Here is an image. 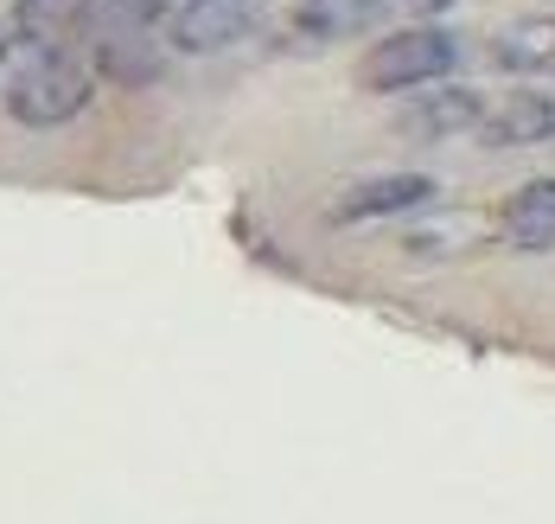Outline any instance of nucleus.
Segmentation results:
<instances>
[{
    "instance_id": "f257e3e1",
    "label": "nucleus",
    "mask_w": 555,
    "mask_h": 524,
    "mask_svg": "<svg viewBox=\"0 0 555 524\" xmlns=\"http://www.w3.org/2000/svg\"><path fill=\"white\" fill-rule=\"evenodd\" d=\"M90 64L77 59L70 46H52V39H26L13 33L7 52H0V103L20 128H64L90 110Z\"/></svg>"
},
{
    "instance_id": "f03ea898",
    "label": "nucleus",
    "mask_w": 555,
    "mask_h": 524,
    "mask_svg": "<svg viewBox=\"0 0 555 524\" xmlns=\"http://www.w3.org/2000/svg\"><path fill=\"white\" fill-rule=\"evenodd\" d=\"M453 59H460L453 33H441V26H402V33L377 39V46L358 59V84L377 90V97L422 90V84H441L447 71H453Z\"/></svg>"
},
{
    "instance_id": "7ed1b4c3",
    "label": "nucleus",
    "mask_w": 555,
    "mask_h": 524,
    "mask_svg": "<svg viewBox=\"0 0 555 524\" xmlns=\"http://www.w3.org/2000/svg\"><path fill=\"white\" fill-rule=\"evenodd\" d=\"M435 199V179L428 174H371L351 179L345 192L333 199V225H377V218H409Z\"/></svg>"
},
{
    "instance_id": "20e7f679",
    "label": "nucleus",
    "mask_w": 555,
    "mask_h": 524,
    "mask_svg": "<svg viewBox=\"0 0 555 524\" xmlns=\"http://www.w3.org/2000/svg\"><path fill=\"white\" fill-rule=\"evenodd\" d=\"M262 7L269 0H185L179 20H172V46L179 52H223L236 39H249L262 26Z\"/></svg>"
},
{
    "instance_id": "39448f33",
    "label": "nucleus",
    "mask_w": 555,
    "mask_h": 524,
    "mask_svg": "<svg viewBox=\"0 0 555 524\" xmlns=\"http://www.w3.org/2000/svg\"><path fill=\"white\" fill-rule=\"evenodd\" d=\"M499 237L511 250H555V179H530L499 205Z\"/></svg>"
},
{
    "instance_id": "423d86ee",
    "label": "nucleus",
    "mask_w": 555,
    "mask_h": 524,
    "mask_svg": "<svg viewBox=\"0 0 555 524\" xmlns=\"http://www.w3.org/2000/svg\"><path fill=\"white\" fill-rule=\"evenodd\" d=\"M371 7L364 0H294V46L320 52V46H345L358 33H371Z\"/></svg>"
},
{
    "instance_id": "0eeeda50",
    "label": "nucleus",
    "mask_w": 555,
    "mask_h": 524,
    "mask_svg": "<svg viewBox=\"0 0 555 524\" xmlns=\"http://www.w3.org/2000/svg\"><path fill=\"white\" fill-rule=\"evenodd\" d=\"M492 59L504 71H550L555 64V13H524L492 33Z\"/></svg>"
},
{
    "instance_id": "6e6552de",
    "label": "nucleus",
    "mask_w": 555,
    "mask_h": 524,
    "mask_svg": "<svg viewBox=\"0 0 555 524\" xmlns=\"http://www.w3.org/2000/svg\"><path fill=\"white\" fill-rule=\"evenodd\" d=\"M479 237H499V218L447 212V218H428V225H409V231H402V250H409V256H460V250H473Z\"/></svg>"
},
{
    "instance_id": "1a4fd4ad",
    "label": "nucleus",
    "mask_w": 555,
    "mask_h": 524,
    "mask_svg": "<svg viewBox=\"0 0 555 524\" xmlns=\"http://www.w3.org/2000/svg\"><path fill=\"white\" fill-rule=\"evenodd\" d=\"M479 116H486V103H479L473 90H435V97H422L415 110H402V135H415V141H441V135L473 128Z\"/></svg>"
},
{
    "instance_id": "9d476101",
    "label": "nucleus",
    "mask_w": 555,
    "mask_h": 524,
    "mask_svg": "<svg viewBox=\"0 0 555 524\" xmlns=\"http://www.w3.org/2000/svg\"><path fill=\"white\" fill-rule=\"evenodd\" d=\"M550 135H555V97H511L499 116L486 122L492 148H530V141H550Z\"/></svg>"
},
{
    "instance_id": "9b49d317",
    "label": "nucleus",
    "mask_w": 555,
    "mask_h": 524,
    "mask_svg": "<svg viewBox=\"0 0 555 524\" xmlns=\"http://www.w3.org/2000/svg\"><path fill=\"white\" fill-rule=\"evenodd\" d=\"M160 13H167V0H83V26L103 39H141Z\"/></svg>"
},
{
    "instance_id": "f8f14e48",
    "label": "nucleus",
    "mask_w": 555,
    "mask_h": 524,
    "mask_svg": "<svg viewBox=\"0 0 555 524\" xmlns=\"http://www.w3.org/2000/svg\"><path fill=\"white\" fill-rule=\"evenodd\" d=\"M13 26H20L26 39H52V46H64L70 26H83V0H20Z\"/></svg>"
},
{
    "instance_id": "ddd939ff",
    "label": "nucleus",
    "mask_w": 555,
    "mask_h": 524,
    "mask_svg": "<svg viewBox=\"0 0 555 524\" xmlns=\"http://www.w3.org/2000/svg\"><path fill=\"white\" fill-rule=\"evenodd\" d=\"M364 7H371V20H377V26H396V20H402V26H415V20L447 13L453 0H364Z\"/></svg>"
},
{
    "instance_id": "4468645a",
    "label": "nucleus",
    "mask_w": 555,
    "mask_h": 524,
    "mask_svg": "<svg viewBox=\"0 0 555 524\" xmlns=\"http://www.w3.org/2000/svg\"><path fill=\"white\" fill-rule=\"evenodd\" d=\"M0 52H7V33H0Z\"/></svg>"
}]
</instances>
